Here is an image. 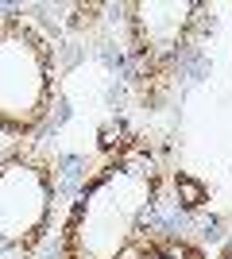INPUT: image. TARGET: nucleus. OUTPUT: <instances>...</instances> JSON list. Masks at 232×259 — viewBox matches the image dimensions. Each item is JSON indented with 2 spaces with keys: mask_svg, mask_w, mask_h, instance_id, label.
Listing matches in <instances>:
<instances>
[{
  "mask_svg": "<svg viewBox=\"0 0 232 259\" xmlns=\"http://www.w3.org/2000/svg\"><path fill=\"white\" fill-rule=\"evenodd\" d=\"M159 190L163 170L144 143H128L105 159L70 205L62 232L66 259H124L147 236Z\"/></svg>",
  "mask_w": 232,
  "mask_h": 259,
  "instance_id": "1",
  "label": "nucleus"
},
{
  "mask_svg": "<svg viewBox=\"0 0 232 259\" xmlns=\"http://www.w3.org/2000/svg\"><path fill=\"white\" fill-rule=\"evenodd\" d=\"M58 58L51 35L23 12L0 16V132L31 136L55 105Z\"/></svg>",
  "mask_w": 232,
  "mask_h": 259,
  "instance_id": "2",
  "label": "nucleus"
},
{
  "mask_svg": "<svg viewBox=\"0 0 232 259\" xmlns=\"http://www.w3.org/2000/svg\"><path fill=\"white\" fill-rule=\"evenodd\" d=\"M58 201L55 170L43 155L16 147L0 155V255H27L43 244Z\"/></svg>",
  "mask_w": 232,
  "mask_h": 259,
  "instance_id": "3",
  "label": "nucleus"
},
{
  "mask_svg": "<svg viewBox=\"0 0 232 259\" xmlns=\"http://www.w3.org/2000/svg\"><path fill=\"white\" fill-rule=\"evenodd\" d=\"M132 43L144 62V74H166L186 51L198 27V0H140L132 4Z\"/></svg>",
  "mask_w": 232,
  "mask_h": 259,
  "instance_id": "4",
  "label": "nucleus"
},
{
  "mask_svg": "<svg viewBox=\"0 0 232 259\" xmlns=\"http://www.w3.org/2000/svg\"><path fill=\"white\" fill-rule=\"evenodd\" d=\"M124 259H209V255L178 232H147Z\"/></svg>",
  "mask_w": 232,
  "mask_h": 259,
  "instance_id": "5",
  "label": "nucleus"
},
{
  "mask_svg": "<svg viewBox=\"0 0 232 259\" xmlns=\"http://www.w3.org/2000/svg\"><path fill=\"white\" fill-rule=\"evenodd\" d=\"M217 259H232V236L221 244V251H217Z\"/></svg>",
  "mask_w": 232,
  "mask_h": 259,
  "instance_id": "6",
  "label": "nucleus"
}]
</instances>
